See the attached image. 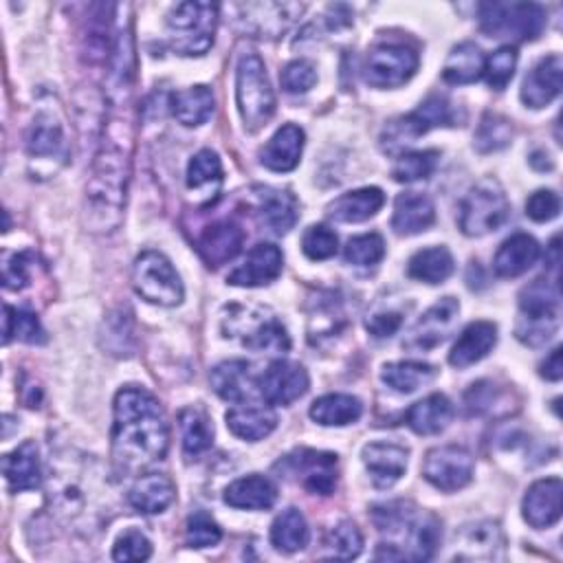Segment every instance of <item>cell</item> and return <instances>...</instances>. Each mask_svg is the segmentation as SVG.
I'll use <instances>...</instances> for the list:
<instances>
[{"label":"cell","instance_id":"cell-1","mask_svg":"<svg viewBox=\"0 0 563 563\" xmlns=\"http://www.w3.org/2000/svg\"><path fill=\"white\" fill-rule=\"evenodd\" d=\"M108 119L86 183V227L95 233L119 229L125 211L128 185L134 154V112L132 97L106 99Z\"/></svg>","mask_w":563,"mask_h":563},{"label":"cell","instance_id":"cell-2","mask_svg":"<svg viewBox=\"0 0 563 563\" xmlns=\"http://www.w3.org/2000/svg\"><path fill=\"white\" fill-rule=\"evenodd\" d=\"M169 429L161 402L143 387H123L114 398L112 457L123 473L145 468L167 455Z\"/></svg>","mask_w":563,"mask_h":563},{"label":"cell","instance_id":"cell-3","mask_svg":"<svg viewBox=\"0 0 563 563\" xmlns=\"http://www.w3.org/2000/svg\"><path fill=\"white\" fill-rule=\"evenodd\" d=\"M222 332L227 339H235L244 347L257 352H286L290 347L286 328L264 306H227L222 314Z\"/></svg>","mask_w":563,"mask_h":563},{"label":"cell","instance_id":"cell-4","mask_svg":"<svg viewBox=\"0 0 563 563\" xmlns=\"http://www.w3.org/2000/svg\"><path fill=\"white\" fill-rule=\"evenodd\" d=\"M238 110L249 132L264 128L275 112V95L268 84L264 62L255 53H244L235 68Z\"/></svg>","mask_w":563,"mask_h":563},{"label":"cell","instance_id":"cell-5","mask_svg":"<svg viewBox=\"0 0 563 563\" xmlns=\"http://www.w3.org/2000/svg\"><path fill=\"white\" fill-rule=\"evenodd\" d=\"M519 321L517 336L526 345L545 343L559 328V288L556 282L534 279L519 295Z\"/></svg>","mask_w":563,"mask_h":563},{"label":"cell","instance_id":"cell-6","mask_svg":"<svg viewBox=\"0 0 563 563\" xmlns=\"http://www.w3.org/2000/svg\"><path fill=\"white\" fill-rule=\"evenodd\" d=\"M218 4L180 2L167 13L169 44L178 55H202L213 44Z\"/></svg>","mask_w":563,"mask_h":563},{"label":"cell","instance_id":"cell-7","mask_svg":"<svg viewBox=\"0 0 563 563\" xmlns=\"http://www.w3.org/2000/svg\"><path fill=\"white\" fill-rule=\"evenodd\" d=\"M545 11L534 2H482L479 29L488 37L530 42L541 35Z\"/></svg>","mask_w":563,"mask_h":563},{"label":"cell","instance_id":"cell-8","mask_svg":"<svg viewBox=\"0 0 563 563\" xmlns=\"http://www.w3.org/2000/svg\"><path fill=\"white\" fill-rule=\"evenodd\" d=\"M510 205L495 178L475 183L460 205V229L468 238H479L497 231L508 218Z\"/></svg>","mask_w":563,"mask_h":563},{"label":"cell","instance_id":"cell-9","mask_svg":"<svg viewBox=\"0 0 563 563\" xmlns=\"http://www.w3.org/2000/svg\"><path fill=\"white\" fill-rule=\"evenodd\" d=\"M132 286L150 303L178 306L183 301V282L172 262L158 251H143L132 266Z\"/></svg>","mask_w":563,"mask_h":563},{"label":"cell","instance_id":"cell-10","mask_svg":"<svg viewBox=\"0 0 563 563\" xmlns=\"http://www.w3.org/2000/svg\"><path fill=\"white\" fill-rule=\"evenodd\" d=\"M462 121L464 112L453 101L442 95H431L413 112L398 121H391V125L385 130L383 141L387 143V150H394L402 143H411L413 139L427 134L433 128H453Z\"/></svg>","mask_w":563,"mask_h":563},{"label":"cell","instance_id":"cell-11","mask_svg":"<svg viewBox=\"0 0 563 563\" xmlns=\"http://www.w3.org/2000/svg\"><path fill=\"white\" fill-rule=\"evenodd\" d=\"M418 53L402 42H378L365 59V81L374 88H398L413 77Z\"/></svg>","mask_w":563,"mask_h":563},{"label":"cell","instance_id":"cell-12","mask_svg":"<svg viewBox=\"0 0 563 563\" xmlns=\"http://www.w3.org/2000/svg\"><path fill=\"white\" fill-rule=\"evenodd\" d=\"M286 477L295 479L314 495H330L336 488V455L314 449H297L275 464Z\"/></svg>","mask_w":563,"mask_h":563},{"label":"cell","instance_id":"cell-13","mask_svg":"<svg viewBox=\"0 0 563 563\" xmlns=\"http://www.w3.org/2000/svg\"><path fill=\"white\" fill-rule=\"evenodd\" d=\"M235 24L255 37H279L303 11L297 2H242L233 4Z\"/></svg>","mask_w":563,"mask_h":563},{"label":"cell","instance_id":"cell-14","mask_svg":"<svg viewBox=\"0 0 563 563\" xmlns=\"http://www.w3.org/2000/svg\"><path fill=\"white\" fill-rule=\"evenodd\" d=\"M473 455L457 444L435 446L424 455L422 475L438 490L453 493L466 486L473 477Z\"/></svg>","mask_w":563,"mask_h":563},{"label":"cell","instance_id":"cell-15","mask_svg":"<svg viewBox=\"0 0 563 563\" xmlns=\"http://www.w3.org/2000/svg\"><path fill=\"white\" fill-rule=\"evenodd\" d=\"M26 154L37 163H64L68 154L64 123L55 108L42 106L26 130Z\"/></svg>","mask_w":563,"mask_h":563},{"label":"cell","instance_id":"cell-16","mask_svg":"<svg viewBox=\"0 0 563 563\" xmlns=\"http://www.w3.org/2000/svg\"><path fill=\"white\" fill-rule=\"evenodd\" d=\"M460 312V303L455 297H444L440 301H435L409 330V336L405 341V347L413 350V352H427L433 350L435 345H440L449 332L455 325Z\"/></svg>","mask_w":563,"mask_h":563},{"label":"cell","instance_id":"cell-17","mask_svg":"<svg viewBox=\"0 0 563 563\" xmlns=\"http://www.w3.org/2000/svg\"><path fill=\"white\" fill-rule=\"evenodd\" d=\"M308 374L299 363L275 361L257 378V389L271 405H292L308 391Z\"/></svg>","mask_w":563,"mask_h":563},{"label":"cell","instance_id":"cell-18","mask_svg":"<svg viewBox=\"0 0 563 563\" xmlns=\"http://www.w3.org/2000/svg\"><path fill=\"white\" fill-rule=\"evenodd\" d=\"M282 266H284L282 251L271 242H260L249 251L244 262L227 275V282L231 286H246V288L266 286L279 277Z\"/></svg>","mask_w":563,"mask_h":563},{"label":"cell","instance_id":"cell-19","mask_svg":"<svg viewBox=\"0 0 563 563\" xmlns=\"http://www.w3.org/2000/svg\"><path fill=\"white\" fill-rule=\"evenodd\" d=\"M453 559L477 561V559H501L504 532L497 521H475L455 532Z\"/></svg>","mask_w":563,"mask_h":563},{"label":"cell","instance_id":"cell-20","mask_svg":"<svg viewBox=\"0 0 563 563\" xmlns=\"http://www.w3.org/2000/svg\"><path fill=\"white\" fill-rule=\"evenodd\" d=\"M561 497H563V484L559 477H545L534 482L526 490L521 501L523 519L537 530L554 526L561 517Z\"/></svg>","mask_w":563,"mask_h":563},{"label":"cell","instance_id":"cell-21","mask_svg":"<svg viewBox=\"0 0 563 563\" xmlns=\"http://www.w3.org/2000/svg\"><path fill=\"white\" fill-rule=\"evenodd\" d=\"M253 198H255L260 222L268 231L282 235L295 227L299 218V205L290 191L273 189V187H255Z\"/></svg>","mask_w":563,"mask_h":563},{"label":"cell","instance_id":"cell-22","mask_svg":"<svg viewBox=\"0 0 563 563\" xmlns=\"http://www.w3.org/2000/svg\"><path fill=\"white\" fill-rule=\"evenodd\" d=\"M561 55L554 53L539 59L521 84V101L530 108H543L550 101H554L561 92Z\"/></svg>","mask_w":563,"mask_h":563},{"label":"cell","instance_id":"cell-23","mask_svg":"<svg viewBox=\"0 0 563 563\" xmlns=\"http://www.w3.org/2000/svg\"><path fill=\"white\" fill-rule=\"evenodd\" d=\"M363 462L378 488H389L396 484L407 468V449L394 442H372L363 446Z\"/></svg>","mask_w":563,"mask_h":563},{"label":"cell","instance_id":"cell-24","mask_svg":"<svg viewBox=\"0 0 563 563\" xmlns=\"http://www.w3.org/2000/svg\"><path fill=\"white\" fill-rule=\"evenodd\" d=\"M244 242V231L233 220L209 224L198 238V253L207 266H222L233 260Z\"/></svg>","mask_w":563,"mask_h":563},{"label":"cell","instance_id":"cell-25","mask_svg":"<svg viewBox=\"0 0 563 563\" xmlns=\"http://www.w3.org/2000/svg\"><path fill=\"white\" fill-rule=\"evenodd\" d=\"M301 150L303 130L295 123H286L260 150V163L273 172H290L299 165Z\"/></svg>","mask_w":563,"mask_h":563},{"label":"cell","instance_id":"cell-26","mask_svg":"<svg viewBox=\"0 0 563 563\" xmlns=\"http://www.w3.org/2000/svg\"><path fill=\"white\" fill-rule=\"evenodd\" d=\"M497 343V325L490 321H473L464 328L449 352V363L457 369H464L482 361Z\"/></svg>","mask_w":563,"mask_h":563},{"label":"cell","instance_id":"cell-27","mask_svg":"<svg viewBox=\"0 0 563 563\" xmlns=\"http://www.w3.org/2000/svg\"><path fill=\"white\" fill-rule=\"evenodd\" d=\"M435 220V207L429 196L418 191H405L394 202L391 229L398 235H416L427 231Z\"/></svg>","mask_w":563,"mask_h":563},{"label":"cell","instance_id":"cell-28","mask_svg":"<svg viewBox=\"0 0 563 563\" xmlns=\"http://www.w3.org/2000/svg\"><path fill=\"white\" fill-rule=\"evenodd\" d=\"M2 473L7 477V484L13 493L33 490L42 482V466H40V453L37 444L26 440L18 449H13L9 455L2 457Z\"/></svg>","mask_w":563,"mask_h":563},{"label":"cell","instance_id":"cell-29","mask_svg":"<svg viewBox=\"0 0 563 563\" xmlns=\"http://www.w3.org/2000/svg\"><path fill=\"white\" fill-rule=\"evenodd\" d=\"M275 499H277V486L260 473L240 477L231 482L224 490V501L242 510H266L275 504Z\"/></svg>","mask_w":563,"mask_h":563},{"label":"cell","instance_id":"cell-30","mask_svg":"<svg viewBox=\"0 0 563 563\" xmlns=\"http://www.w3.org/2000/svg\"><path fill=\"white\" fill-rule=\"evenodd\" d=\"M539 257V244L528 233H515L501 242L495 253L493 268L499 277H517L523 275Z\"/></svg>","mask_w":563,"mask_h":563},{"label":"cell","instance_id":"cell-31","mask_svg":"<svg viewBox=\"0 0 563 563\" xmlns=\"http://www.w3.org/2000/svg\"><path fill=\"white\" fill-rule=\"evenodd\" d=\"M176 497V488L172 479L163 473H145L136 477L132 484L128 499L132 508H136L143 515H156L163 512Z\"/></svg>","mask_w":563,"mask_h":563},{"label":"cell","instance_id":"cell-32","mask_svg":"<svg viewBox=\"0 0 563 563\" xmlns=\"http://www.w3.org/2000/svg\"><path fill=\"white\" fill-rule=\"evenodd\" d=\"M385 194L378 187H361L334 198L328 205V216L336 222H363L380 211Z\"/></svg>","mask_w":563,"mask_h":563},{"label":"cell","instance_id":"cell-33","mask_svg":"<svg viewBox=\"0 0 563 563\" xmlns=\"http://www.w3.org/2000/svg\"><path fill=\"white\" fill-rule=\"evenodd\" d=\"M227 427L233 435L257 442L277 427V416L266 405H240L227 411Z\"/></svg>","mask_w":563,"mask_h":563},{"label":"cell","instance_id":"cell-34","mask_svg":"<svg viewBox=\"0 0 563 563\" xmlns=\"http://www.w3.org/2000/svg\"><path fill=\"white\" fill-rule=\"evenodd\" d=\"M453 418V405L444 394H429L407 411V424L420 435H433L446 429Z\"/></svg>","mask_w":563,"mask_h":563},{"label":"cell","instance_id":"cell-35","mask_svg":"<svg viewBox=\"0 0 563 563\" xmlns=\"http://www.w3.org/2000/svg\"><path fill=\"white\" fill-rule=\"evenodd\" d=\"M211 387L213 391L222 398V400H231V402H240L244 398H249L251 387H253V378H251V365L246 361H222L218 363L211 374H209Z\"/></svg>","mask_w":563,"mask_h":563},{"label":"cell","instance_id":"cell-36","mask_svg":"<svg viewBox=\"0 0 563 563\" xmlns=\"http://www.w3.org/2000/svg\"><path fill=\"white\" fill-rule=\"evenodd\" d=\"M363 405L350 394H325L310 405V418L323 427H343L358 420Z\"/></svg>","mask_w":563,"mask_h":563},{"label":"cell","instance_id":"cell-37","mask_svg":"<svg viewBox=\"0 0 563 563\" xmlns=\"http://www.w3.org/2000/svg\"><path fill=\"white\" fill-rule=\"evenodd\" d=\"M310 530L306 517L297 508L282 510L271 526V543L275 550L292 554L308 545Z\"/></svg>","mask_w":563,"mask_h":563},{"label":"cell","instance_id":"cell-38","mask_svg":"<svg viewBox=\"0 0 563 563\" xmlns=\"http://www.w3.org/2000/svg\"><path fill=\"white\" fill-rule=\"evenodd\" d=\"M484 73V55L477 44L462 42L451 48L444 66L442 79L449 84H473Z\"/></svg>","mask_w":563,"mask_h":563},{"label":"cell","instance_id":"cell-39","mask_svg":"<svg viewBox=\"0 0 563 563\" xmlns=\"http://www.w3.org/2000/svg\"><path fill=\"white\" fill-rule=\"evenodd\" d=\"M174 117L187 125H202L213 114V92L207 86H191L172 95Z\"/></svg>","mask_w":563,"mask_h":563},{"label":"cell","instance_id":"cell-40","mask_svg":"<svg viewBox=\"0 0 563 563\" xmlns=\"http://www.w3.org/2000/svg\"><path fill=\"white\" fill-rule=\"evenodd\" d=\"M453 273V255L446 246H429L411 255L407 275L424 284H442Z\"/></svg>","mask_w":563,"mask_h":563},{"label":"cell","instance_id":"cell-41","mask_svg":"<svg viewBox=\"0 0 563 563\" xmlns=\"http://www.w3.org/2000/svg\"><path fill=\"white\" fill-rule=\"evenodd\" d=\"M180 424V438H183V451L185 455L198 457L207 449H211L213 442V427L209 422V416L198 407H187L178 413Z\"/></svg>","mask_w":563,"mask_h":563},{"label":"cell","instance_id":"cell-42","mask_svg":"<svg viewBox=\"0 0 563 563\" xmlns=\"http://www.w3.org/2000/svg\"><path fill=\"white\" fill-rule=\"evenodd\" d=\"M435 376V369L429 363L420 361H398L387 363L380 372V378L398 394H411Z\"/></svg>","mask_w":563,"mask_h":563},{"label":"cell","instance_id":"cell-43","mask_svg":"<svg viewBox=\"0 0 563 563\" xmlns=\"http://www.w3.org/2000/svg\"><path fill=\"white\" fill-rule=\"evenodd\" d=\"M343 323H345V317H343L341 303L334 301L332 295H328L323 299H317L314 310L308 317V339H310V343L317 345L323 339H330V336L339 334Z\"/></svg>","mask_w":563,"mask_h":563},{"label":"cell","instance_id":"cell-44","mask_svg":"<svg viewBox=\"0 0 563 563\" xmlns=\"http://www.w3.org/2000/svg\"><path fill=\"white\" fill-rule=\"evenodd\" d=\"M440 543V521L433 515H416L409 532H407V559L427 561L433 556Z\"/></svg>","mask_w":563,"mask_h":563},{"label":"cell","instance_id":"cell-45","mask_svg":"<svg viewBox=\"0 0 563 563\" xmlns=\"http://www.w3.org/2000/svg\"><path fill=\"white\" fill-rule=\"evenodd\" d=\"M222 163L213 150H200L191 156L187 165V187L189 189H205L211 187L218 191L222 183Z\"/></svg>","mask_w":563,"mask_h":563},{"label":"cell","instance_id":"cell-46","mask_svg":"<svg viewBox=\"0 0 563 563\" xmlns=\"http://www.w3.org/2000/svg\"><path fill=\"white\" fill-rule=\"evenodd\" d=\"M11 339L24 343H42L46 336L40 325V319L33 312L4 306V343H9Z\"/></svg>","mask_w":563,"mask_h":563},{"label":"cell","instance_id":"cell-47","mask_svg":"<svg viewBox=\"0 0 563 563\" xmlns=\"http://www.w3.org/2000/svg\"><path fill=\"white\" fill-rule=\"evenodd\" d=\"M440 154L435 150H424V152H409L402 154L396 165L391 167V176L398 183H416L424 180L435 172Z\"/></svg>","mask_w":563,"mask_h":563},{"label":"cell","instance_id":"cell-48","mask_svg":"<svg viewBox=\"0 0 563 563\" xmlns=\"http://www.w3.org/2000/svg\"><path fill=\"white\" fill-rule=\"evenodd\" d=\"M510 136H512V128H510V121L499 117V114H484L479 125H477V132H475V147L479 152H495V150H501L510 143Z\"/></svg>","mask_w":563,"mask_h":563},{"label":"cell","instance_id":"cell-49","mask_svg":"<svg viewBox=\"0 0 563 563\" xmlns=\"http://www.w3.org/2000/svg\"><path fill=\"white\" fill-rule=\"evenodd\" d=\"M328 554L334 559H356L363 550V537L352 521H341L325 537Z\"/></svg>","mask_w":563,"mask_h":563},{"label":"cell","instance_id":"cell-50","mask_svg":"<svg viewBox=\"0 0 563 563\" xmlns=\"http://www.w3.org/2000/svg\"><path fill=\"white\" fill-rule=\"evenodd\" d=\"M385 255V242L378 233H363L347 240L343 249V257L347 264L354 266H374Z\"/></svg>","mask_w":563,"mask_h":563},{"label":"cell","instance_id":"cell-51","mask_svg":"<svg viewBox=\"0 0 563 563\" xmlns=\"http://www.w3.org/2000/svg\"><path fill=\"white\" fill-rule=\"evenodd\" d=\"M517 51L515 46H501L484 59V77L493 90H504L515 75Z\"/></svg>","mask_w":563,"mask_h":563},{"label":"cell","instance_id":"cell-52","mask_svg":"<svg viewBox=\"0 0 563 563\" xmlns=\"http://www.w3.org/2000/svg\"><path fill=\"white\" fill-rule=\"evenodd\" d=\"M220 539H222V530L209 512L196 510L189 515L187 528H185V541L189 548H211V545H218Z\"/></svg>","mask_w":563,"mask_h":563},{"label":"cell","instance_id":"cell-53","mask_svg":"<svg viewBox=\"0 0 563 563\" xmlns=\"http://www.w3.org/2000/svg\"><path fill=\"white\" fill-rule=\"evenodd\" d=\"M301 249L310 260H328L336 253L339 249V238L336 233L325 227V224H312L306 229L301 238Z\"/></svg>","mask_w":563,"mask_h":563},{"label":"cell","instance_id":"cell-54","mask_svg":"<svg viewBox=\"0 0 563 563\" xmlns=\"http://www.w3.org/2000/svg\"><path fill=\"white\" fill-rule=\"evenodd\" d=\"M282 88L290 95H299L306 92L314 86L317 81V70L308 59H292L290 64L284 66L282 75H279Z\"/></svg>","mask_w":563,"mask_h":563},{"label":"cell","instance_id":"cell-55","mask_svg":"<svg viewBox=\"0 0 563 563\" xmlns=\"http://www.w3.org/2000/svg\"><path fill=\"white\" fill-rule=\"evenodd\" d=\"M150 554H152V543L139 530H125L112 548L114 561H145L150 559Z\"/></svg>","mask_w":563,"mask_h":563},{"label":"cell","instance_id":"cell-56","mask_svg":"<svg viewBox=\"0 0 563 563\" xmlns=\"http://www.w3.org/2000/svg\"><path fill=\"white\" fill-rule=\"evenodd\" d=\"M559 209H561V200H559V194L552 189H537L526 200V216L534 222L554 220L559 216Z\"/></svg>","mask_w":563,"mask_h":563},{"label":"cell","instance_id":"cell-57","mask_svg":"<svg viewBox=\"0 0 563 563\" xmlns=\"http://www.w3.org/2000/svg\"><path fill=\"white\" fill-rule=\"evenodd\" d=\"M33 262V253L31 251H22V253H13L4 257V266H2V277H4V286L20 290L29 284V268Z\"/></svg>","mask_w":563,"mask_h":563},{"label":"cell","instance_id":"cell-58","mask_svg":"<svg viewBox=\"0 0 563 563\" xmlns=\"http://www.w3.org/2000/svg\"><path fill=\"white\" fill-rule=\"evenodd\" d=\"M402 310H396V308H376L369 317H367V321H365V325H367V330H369V334L372 336H376V339H387V336H391L400 325H402Z\"/></svg>","mask_w":563,"mask_h":563},{"label":"cell","instance_id":"cell-59","mask_svg":"<svg viewBox=\"0 0 563 563\" xmlns=\"http://www.w3.org/2000/svg\"><path fill=\"white\" fill-rule=\"evenodd\" d=\"M464 398H466V405L473 413H484V411H490L499 402L501 394L495 389L493 383L482 380L477 385H471V389L466 391Z\"/></svg>","mask_w":563,"mask_h":563},{"label":"cell","instance_id":"cell-60","mask_svg":"<svg viewBox=\"0 0 563 563\" xmlns=\"http://www.w3.org/2000/svg\"><path fill=\"white\" fill-rule=\"evenodd\" d=\"M541 376L548 380H559L563 376V363H561V347H554L545 361L541 363Z\"/></svg>","mask_w":563,"mask_h":563}]
</instances>
